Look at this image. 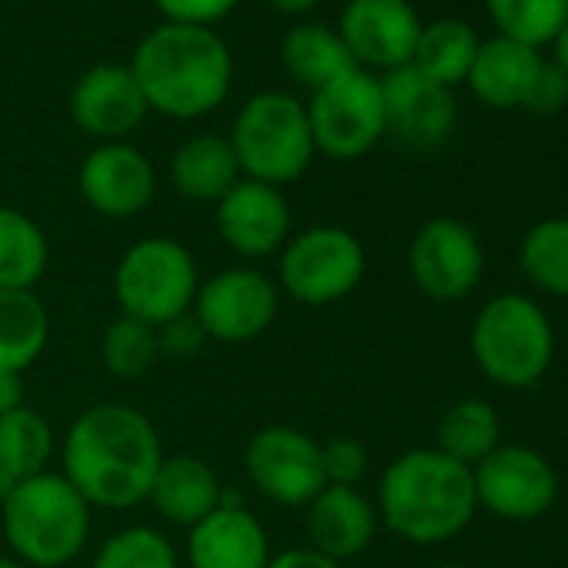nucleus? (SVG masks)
<instances>
[{"instance_id": "1", "label": "nucleus", "mask_w": 568, "mask_h": 568, "mask_svg": "<svg viewBox=\"0 0 568 568\" xmlns=\"http://www.w3.org/2000/svg\"><path fill=\"white\" fill-rule=\"evenodd\" d=\"M164 458L158 428L131 405L101 402L81 412L61 442V475L91 508H134L148 501Z\"/></svg>"}, {"instance_id": "2", "label": "nucleus", "mask_w": 568, "mask_h": 568, "mask_svg": "<svg viewBox=\"0 0 568 568\" xmlns=\"http://www.w3.org/2000/svg\"><path fill=\"white\" fill-rule=\"evenodd\" d=\"M151 111L178 121L204 118L224 104L234 78L227 44L211 28L161 24L134 51L128 64Z\"/></svg>"}, {"instance_id": "3", "label": "nucleus", "mask_w": 568, "mask_h": 568, "mask_svg": "<svg viewBox=\"0 0 568 568\" xmlns=\"http://www.w3.org/2000/svg\"><path fill=\"white\" fill-rule=\"evenodd\" d=\"M375 508L378 521L402 541L442 545L462 535L478 511L471 468L438 448H412L382 471Z\"/></svg>"}, {"instance_id": "4", "label": "nucleus", "mask_w": 568, "mask_h": 568, "mask_svg": "<svg viewBox=\"0 0 568 568\" xmlns=\"http://www.w3.org/2000/svg\"><path fill=\"white\" fill-rule=\"evenodd\" d=\"M91 505L61 471H41L0 501L11 555L28 568H64L91 538Z\"/></svg>"}, {"instance_id": "5", "label": "nucleus", "mask_w": 568, "mask_h": 568, "mask_svg": "<svg viewBox=\"0 0 568 568\" xmlns=\"http://www.w3.org/2000/svg\"><path fill=\"white\" fill-rule=\"evenodd\" d=\"M471 358L478 372L508 392H521L538 385L555 358V332L545 308L521 292H505L488 298L475 315Z\"/></svg>"}, {"instance_id": "6", "label": "nucleus", "mask_w": 568, "mask_h": 568, "mask_svg": "<svg viewBox=\"0 0 568 568\" xmlns=\"http://www.w3.org/2000/svg\"><path fill=\"white\" fill-rule=\"evenodd\" d=\"M227 144L237 158L241 178L271 187L292 184L308 171L315 158L308 108L281 91L254 94L237 111Z\"/></svg>"}, {"instance_id": "7", "label": "nucleus", "mask_w": 568, "mask_h": 568, "mask_svg": "<svg viewBox=\"0 0 568 568\" xmlns=\"http://www.w3.org/2000/svg\"><path fill=\"white\" fill-rule=\"evenodd\" d=\"M197 288V261L178 237H141L121 254L114 271L121 315L151 328H164L168 322L191 315Z\"/></svg>"}, {"instance_id": "8", "label": "nucleus", "mask_w": 568, "mask_h": 568, "mask_svg": "<svg viewBox=\"0 0 568 568\" xmlns=\"http://www.w3.org/2000/svg\"><path fill=\"white\" fill-rule=\"evenodd\" d=\"M365 267V244L348 227L315 224L292 234L277 251V288L298 305L325 308L358 288Z\"/></svg>"}, {"instance_id": "9", "label": "nucleus", "mask_w": 568, "mask_h": 568, "mask_svg": "<svg viewBox=\"0 0 568 568\" xmlns=\"http://www.w3.org/2000/svg\"><path fill=\"white\" fill-rule=\"evenodd\" d=\"M315 154L332 161H358L385 138L382 78L355 68L315 91L308 104Z\"/></svg>"}, {"instance_id": "10", "label": "nucleus", "mask_w": 568, "mask_h": 568, "mask_svg": "<svg viewBox=\"0 0 568 568\" xmlns=\"http://www.w3.org/2000/svg\"><path fill=\"white\" fill-rule=\"evenodd\" d=\"M281 308V288L257 267H227L207 277L191 305L207 342L244 345L261 338Z\"/></svg>"}, {"instance_id": "11", "label": "nucleus", "mask_w": 568, "mask_h": 568, "mask_svg": "<svg viewBox=\"0 0 568 568\" xmlns=\"http://www.w3.org/2000/svg\"><path fill=\"white\" fill-rule=\"evenodd\" d=\"M408 271L415 288L438 302H465L485 274V247L458 217H428L408 244Z\"/></svg>"}, {"instance_id": "12", "label": "nucleus", "mask_w": 568, "mask_h": 568, "mask_svg": "<svg viewBox=\"0 0 568 568\" xmlns=\"http://www.w3.org/2000/svg\"><path fill=\"white\" fill-rule=\"evenodd\" d=\"M244 471L267 501L284 508H305L328 485L322 442L292 425H267L254 432L244 448Z\"/></svg>"}, {"instance_id": "13", "label": "nucleus", "mask_w": 568, "mask_h": 568, "mask_svg": "<svg viewBox=\"0 0 568 568\" xmlns=\"http://www.w3.org/2000/svg\"><path fill=\"white\" fill-rule=\"evenodd\" d=\"M478 508L501 521H535L558 498L555 465L528 445H498L471 468Z\"/></svg>"}, {"instance_id": "14", "label": "nucleus", "mask_w": 568, "mask_h": 568, "mask_svg": "<svg viewBox=\"0 0 568 568\" xmlns=\"http://www.w3.org/2000/svg\"><path fill=\"white\" fill-rule=\"evenodd\" d=\"M385 98V134H392L402 148L435 151L442 148L458 121V108L452 88L435 84L418 68H398L382 78Z\"/></svg>"}, {"instance_id": "15", "label": "nucleus", "mask_w": 568, "mask_h": 568, "mask_svg": "<svg viewBox=\"0 0 568 568\" xmlns=\"http://www.w3.org/2000/svg\"><path fill=\"white\" fill-rule=\"evenodd\" d=\"M338 34L362 71L378 68L388 74L412 64L422 18L408 0H348Z\"/></svg>"}, {"instance_id": "16", "label": "nucleus", "mask_w": 568, "mask_h": 568, "mask_svg": "<svg viewBox=\"0 0 568 568\" xmlns=\"http://www.w3.org/2000/svg\"><path fill=\"white\" fill-rule=\"evenodd\" d=\"M221 241L251 261L277 254L292 237V207L281 187L241 178L221 201L214 214Z\"/></svg>"}, {"instance_id": "17", "label": "nucleus", "mask_w": 568, "mask_h": 568, "mask_svg": "<svg viewBox=\"0 0 568 568\" xmlns=\"http://www.w3.org/2000/svg\"><path fill=\"white\" fill-rule=\"evenodd\" d=\"M78 184L84 201L98 214L124 221L141 214L154 201L158 174L144 151H138L128 141H108L84 158Z\"/></svg>"}, {"instance_id": "18", "label": "nucleus", "mask_w": 568, "mask_h": 568, "mask_svg": "<svg viewBox=\"0 0 568 568\" xmlns=\"http://www.w3.org/2000/svg\"><path fill=\"white\" fill-rule=\"evenodd\" d=\"M148 114L151 108L141 94V84L124 64H94L71 91L74 124L101 144L128 138L144 124Z\"/></svg>"}, {"instance_id": "19", "label": "nucleus", "mask_w": 568, "mask_h": 568, "mask_svg": "<svg viewBox=\"0 0 568 568\" xmlns=\"http://www.w3.org/2000/svg\"><path fill=\"white\" fill-rule=\"evenodd\" d=\"M187 531L191 568H267L271 561L264 525L227 495L207 518H201Z\"/></svg>"}, {"instance_id": "20", "label": "nucleus", "mask_w": 568, "mask_h": 568, "mask_svg": "<svg viewBox=\"0 0 568 568\" xmlns=\"http://www.w3.org/2000/svg\"><path fill=\"white\" fill-rule=\"evenodd\" d=\"M308 538L322 555L345 561L362 555L378 531V508L358 488L325 485L308 505Z\"/></svg>"}, {"instance_id": "21", "label": "nucleus", "mask_w": 568, "mask_h": 568, "mask_svg": "<svg viewBox=\"0 0 568 568\" xmlns=\"http://www.w3.org/2000/svg\"><path fill=\"white\" fill-rule=\"evenodd\" d=\"M545 58L535 48H525L508 38H488L478 44L471 71L465 78L471 98L491 111H525L528 91L541 71Z\"/></svg>"}, {"instance_id": "22", "label": "nucleus", "mask_w": 568, "mask_h": 568, "mask_svg": "<svg viewBox=\"0 0 568 568\" xmlns=\"http://www.w3.org/2000/svg\"><path fill=\"white\" fill-rule=\"evenodd\" d=\"M224 485L217 471L197 455H164L148 491V501L171 525L194 528L224 501Z\"/></svg>"}, {"instance_id": "23", "label": "nucleus", "mask_w": 568, "mask_h": 568, "mask_svg": "<svg viewBox=\"0 0 568 568\" xmlns=\"http://www.w3.org/2000/svg\"><path fill=\"white\" fill-rule=\"evenodd\" d=\"M54 428L31 405L0 415V501H4L21 481L48 471L54 458Z\"/></svg>"}, {"instance_id": "24", "label": "nucleus", "mask_w": 568, "mask_h": 568, "mask_svg": "<svg viewBox=\"0 0 568 568\" xmlns=\"http://www.w3.org/2000/svg\"><path fill=\"white\" fill-rule=\"evenodd\" d=\"M171 181L181 197L217 204L241 181V168L227 138L197 134L184 141L171 158Z\"/></svg>"}, {"instance_id": "25", "label": "nucleus", "mask_w": 568, "mask_h": 568, "mask_svg": "<svg viewBox=\"0 0 568 568\" xmlns=\"http://www.w3.org/2000/svg\"><path fill=\"white\" fill-rule=\"evenodd\" d=\"M281 64L288 78L302 88L322 91L325 84L338 81L342 74L355 71V58L348 54L338 31L322 24H298L288 31L281 44Z\"/></svg>"}, {"instance_id": "26", "label": "nucleus", "mask_w": 568, "mask_h": 568, "mask_svg": "<svg viewBox=\"0 0 568 568\" xmlns=\"http://www.w3.org/2000/svg\"><path fill=\"white\" fill-rule=\"evenodd\" d=\"M51 261V244L41 224L0 204V292H34Z\"/></svg>"}, {"instance_id": "27", "label": "nucleus", "mask_w": 568, "mask_h": 568, "mask_svg": "<svg viewBox=\"0 0 568 568\" xmlns=\"http://www.w3.org/2000/svg\"><path fill=\"white\" fill-rule=\"evenodd\" d=\"M51 318L34 292H0V372L24 375L48 348Z\"/></svg>"}, {"instance_id": "28", "label": "nucleus", "mask_w": 568, "mask_h": 568, "mask_svg": "<svg viewBox=\"0 0 568 568\" xmlns=\"http://www.w3.org/2000/svg\"><path fill=\"white\" fill-rule=\"evenodd\" d=\"M481 38L468 21L458 18H438L432 24H422L418 48L412 58V68H418L425 78H432L442 88L465 84L471 61L478 54Z\"/></svg>"}, {"instance_id": "29", "label": "nucleus", "mask_w": 568, "mask_h": 568, "mask_svg": "<svg viewBox=\"0 0 568 568\" xmlns=\"http://www.w3.org/2000/svg\"><path fill=\"white\" fill-rule=\"evenodd\" d=\"M501 445V418L498 412L481 398H462L455 402L435 432V448L448 455L452 462L475 468Z\"/></svg>"}, {"instance_id": "30", "label": "nucleus", "mask_w": 568, "mask_h": 568, "mask_svg": "<svg viewBox=\"0 0 568 568\" xmlns=\"http://www.w3.org/2000/svg\"><path fill=\"white\" fill-rule=\"evenodd\" d=\"M518 264L538 292L568 302V217H545L528 227L518 247Z\"/></svg>"}, {"instance_id": "31", "label": "nucleus", "mask_w": 568, "mask_h": 568, "mask_svg": "<svg viewBox=\"0 0 568 568\" xmlns=\"http://www.w3.org/2000/svg\"><path fill=\"white\" fill-rule=\"evenodd\" d=\"M485 11L498 38L541 51L568 21V0H485Z\"/></svg>"}, {"instance_id": "32", "label": "nucleus", "mask_w": 568, "mask_h": 568, "mask_svg": "<svg viewBox=\"0 0 568 568\" xmlns=\"http://www.w3.org/2000/svg\"><path fill=\"white\" fill-rule=\"evenodd\" d=\"M161 358V345H158V328L138 322V318H114L108 328H104V338H101V362L104 368L114 375V378H124V382H138L144 378L154 362Z\"/></svg>"}, {"instance_id": "33", "label": "nucleus", "mask_w": 568, "mask_h": 568, "mask_svg": "<svg viewBox=\"0 0 568 568\" xmlns=\"http://www.w3.org/2000/svg\"><path fill=\"white\" fill-rule=\"evenodd\" d=\"M91 568H178V551L161 528L128 525L98 548Z\"/></svg>"}, {"instance_id": "34", "label": "nucleus", "mask_w": 568, "mask_h": 568, "mask_svg": "<svg viewBox=\"0 0 568 568\" xmlns=\"http://www.w3.org/2000/svg\"><path fill=\"white\" fill-rule=\"evenodd\" d=\"M322 465L328 485L358 488V481L368 475V448L355 438H328L322 445Z\"/></svg>"}, {"instance_id": "35", "label": "nucleus", "mask_w": 568, "mask_h": 568, "mask_svg": "<svg viewBox=\"0 0 568 568\" xmlns=\"http://www.w3.org/2000/svg\"><path fill=\"white\" fill-rule=\"evenodd\" d=\"M154 4L168 18V24L214 28L237 8V0H154Z\"/></svg>"}, {"instance_id": "36", "label": "nucleus", "mask_w": 568, "mask_h": 568, "mask_svg": "<svg viewBox=\"0 0 568 568\" xmlns=\"http://www.w3.org/2000/svg\"><path fill=\"white\" fill-rule=\"evenodd\" d=\"M565 108H568V74L555 61H545L535 84H531V91H528L525 111L551 118V114H558Z\"/></svg>"}, {"instance_id": "37", "label": "nucleus", "mask_w": 568, "mask_h": 568, "mask_svg": "<svg viewBox=\"0 0 568 568\" xmlns=\"http://www.w3.org/2000/svg\"><path fill=\"white\" fill-rule=\"evenodd\" d=\"M158 345H161V355H168V358H194L207 345V338H204L201 325L194 322V315H184V318L158 328Z\"/></svg>"}, {"instance_id": "38", "label": "nucleus", "mask_w": 568, "mask_h": 568, "mask_svg": "<svg viewBox=\"0 0 568 568\" xmlns=\"http://www.w3.org/2000/svg\"><path fill=\"white\" fill-rule=\"evenodd\" d=\"M267 568H342V561L322 555L318 548L305 545V548H288V551H277L271 555Z\"/></svg>"}, {"instance_id": "39", "label": "nucleus", "mask_w": 568, "mask_h": 568, "mask_svg": "<svg viewBox=\"0 0 568 568\" xmlns=\"http://www.w3.org/2000/svg\"><path fill=\"white\" fill-rule=\"evenodd\" d=\"M24 395L28 388L18 372H0V415L24 408Z\"/></svg>"}, {"instance_id": "40", "label": "nucleus", "mask_w": 568, "mask_h": 568, "mask_svg": "<svg viewBox=\"0 0 568 568\" xmlns=\"http://www.w3.org/2000/svg\"><path fill=\"white\" fill-rule=\"evenodd\" d=\"M548 48H551V61L568 74V21L561 24V31L555 34V41Z\"/></svg>"}, {"instance_id": "41", "label": "nucleus", "mask_w": 568, "mask_h": 568, "mask_svg": "<svg viewBox=\"0 0 568 568\" xmlns=\"http://www.w3.org/2000/svg\"><path fill=\"white\" fill-rule=\"evenodd\" d=\"M267 4H274L284 14H308L322 4V0H267Z\"/></svg>"}, {"instance_id": "42", "label": "nucleus", "mask_w": 568, "mask_h": 568, "mask_svg": "<svg viewBox=\"0 0 568 568\" xmlns=\"http://www.w3.org/2000/svg\"><path fill=\"white\" fill-rule=\"evenodd\" d=\"M0 568H28L24 561H18L14 555H0Z\"/></svg>"}, {"instance_id": "43", "label": "nucleus", "mask_w": 568, "mask_h": 568, "mask_svg": "<svg viewBox=\"0 0 568 568\" xmlns=\"http://www.w3.org/2000/svg\"><path fill=\"white\" fill-rule=\"evenodd\" d=\"M438 568H465V565H458V561H445V565H438Z\"/></svg>"}]
</instances>
